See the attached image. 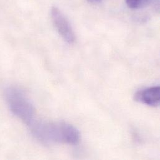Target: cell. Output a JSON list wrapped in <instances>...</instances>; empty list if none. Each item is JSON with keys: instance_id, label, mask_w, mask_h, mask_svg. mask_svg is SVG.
I'll list each match as a JSON object with an SVG mask.
<instances>
[{"instance_id": "4", "label": "cell", "mask_w": 160, "mask_h": 160, "mask_svg": "<svg viewBox=\"0 0 160 160\" xmlns=\"http://www.w3.org/2000/svg\"><path fill=\"white\" fill-rule=\"evenodd\" d=\"M135 101L150 107H158L160 102V86H153L138 90L134 96Z\"/></svg>"}, {"instance_id": "6", "label": "cell", "mask_w": 160, "mask_h": 160, "mask_svg": "<svg viewBox=\"0 0 160 160\" xmlns=\"http://www.w3.org/2000/svg\"><path fill=\"white\" fill-rule=\"evenodd\" d=\"M87 1L92 4H97V3H99L102 0H87Z\"/></svg>"}, {"instance_id": "2", "label": "cell", "mask_w": 160, "mask_h": 160, "mask_svg": "<svg viewBox=\"0 0 160 160\" xmlns=\"http://www.w3.org/2000/svg\"><path fill=\"white\" fill-rule=\"evenodd\" d=\"M4 96L11 113L31 127L36 122L35 108L26 93L16 87L5 90Z\"/></svg>"}, {"instance_id": "3", "label": "cell", "mask_w": 160, "mask_h": 160, "mask_svg": "<svg viewBox=\"0 0 160 160\" xmlns=\"http://www.w3.org/2000/svg\"><path fill=\"white\" fill-rule=\"evenodd\" d=\"M51 14L54 25L62 39L69 44H74L76 36L71 24L64 15L55 6L51 8Z\"/></svg>"}, {"instance_id": "5", "label": "cell", "mask_w": 160, "mask_h": 160, "mask_svg": "<svg viewBox=\"0 0 160 160\" xmlns=\"http://www.w3.org/2000/svg\"><path fill=\"white\" fill-rule=\"evenodd\" d=\"M153 0H125L127 5L131 9L143 8L153 2Z\"/></svg>"}, {"instance_id": "1", "label": "cell", "mask_w": 160, "mask_h": 160, "mask_svg": "<svg viewBox=\"0 0 160 160\" xmlns=\"http://www.w3.org/2000/svg\"><path fill=\"white\" fill-rule=\"evenodd\" d=\"M35 137L43 143H64L75 145L79 143L80 133L66 122H35L31 127Z\"/></svg>"}]
</instances>
